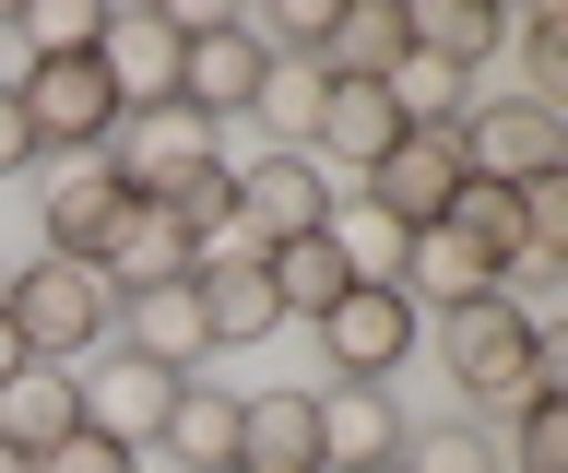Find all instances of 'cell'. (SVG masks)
<instances>
[{"label":"cell","mask_w":568,"mask_h":473,"mask_svg":"<svg viewBox=\"0 0 568 473\" xmlns=\"http://www.w3.org/2000/svg\"><path fill=\"white\" fill-rule=\"evenodd\" d=\"M0 320L24 331L36 367H83V356L119 343V285H106L95 260H48L36 249L24 273H12V296H0Z\"/></svg>","instance_id":"1"},{"label":"cell","mask_w":568,"mask_h":473,"mask_svg":"<svg viewBox=\"0 0 568 473\" xmlns=\"http://www.w3.org/2000/svg\"><path fill=\"white\" fill-rule=\"evenodd\" d=\"M438 379L462 391V414L486 426V414H521V402H545L532 391V331L497 308V296H474V308H450L438 320Z\"/></svg>","instance_id":"2"},{"label":"cell","mask_w":568,"mask_h":473,"mask_svg":"<svg viewBox=\"0 0 568 473\" xmlns=\"http://www.w3.org/2000/svg\"><path fill=\"white\" fill-rule=\"evenodd\" d=\"M462 178H474V166H462V131H403V143L355 178V202H367V214H390L403 237H426V225H450Z\"/></svg>","instance_id":"3"},{"label":"cell","mask_w":568,"mask_h":473,"mask_svg":"<svg viewBox=\"0 0 568 473\" xmlns=\"http://www.w3.org/2000/svg\"><path fill=\"white\" fill-rule=\"evenodd\" d=\"M462 166L486 189H532L568 166V119L532 107V95H486V107H462Z\"/></svg>","instance_id":"4"},{"label":"cell","mask_w":568,"mask_h":473,"mask_svg":"<svg viewBox=\"0 0 568 473\" xmlns=\"http://www.w3.org/2000/svg\"><path fill=\"white\" fill-rule=\"evenodd\" d=\"M213 154H225V131H213L202 107H131V119H119V143H106V166H119L131 202H166L178 178H202Z\"/></svg>","instance_id":"5"},{"label":"cell","mask_w":568,"mask_h":473,"mask_svg":"<svg viewBox=\"0 0 568 473\" xmlns=\"http://www.w3.org/2000/svg\"><path fill=\"white\" fill-rule=\"evenodd\" d=\"M415 343H426V320H415L390 285H355L344 308L320 320V367H332V379H355V391H390V367L415 356Z\"/></svg>","instance_id":"6"},{"label":"cell","mask_w":568,"mask_h":473,"mask_svg":"<svg viewBox=\"0 0 568 473\" xmlns=\"http://www.w3.org/2000/svg\"><path fill=\"white\" fill-rule=\"evenodd\" d=\"M261 83H273L261 37H248L237 12H202V24H190V60H178V107H202L213 131H225V119L261 107Z\"/></svg>","instance_id":"7"},{"label":"cell","mask_w":568,"mask_h":473,"mask_svg":"<svg viewBox=\"0 0 568 473\" xmlns=\"http://www.w3.org/2000/svg\"><path fill=\"white\" fill-rule=\"evenodd\" d=\"M332 202H344V189L320 178L308 154H273V143H261V154L237 166V225L261 237V249H284V237H320V225H332Z\"/></svg>","instance_id":"8"},{"label":"cell","mask_w":568,"mask_h":473,"mask_svg":"<svg viewBox=\"0 0 568 473\" xmlns=\"http://www.w3.org/2000/svg\"><path fill=\"white\" fill-rule=\"evenodd\" d=\"M178 60H190V12H106L95 72L119 83V107H178Z\"/></svg>","instance_id":"9"},{"label":"cell","mask_w":568,"mask_h":473,"mask_svg":"<svg viewBox=\"0 0 568 473\" xmlns=\"http://www.w3.org/2000/svg\"><path fill=\"white\" fill-rule=\"evenodd\" d=\"M71 391H83V426H95V438H119V450H154V426H166L178 379L106 343V356H83V367H71Z\"/></svg>","instance_id":"10"},{"label":"cell","mask_w":568,"mask_h":473,"mask_svg":"<svg viewBox=\"0 0 568 473\" xmlns=\"http://www.w3.org/2000/svg\"><path fill=\"white\" fill-rule=\"evenodd\" d=\"M95 273H106L119 296H154V285H190V273H202V249H190V225H178L166 202H119Z\"/></svg>","instance_id":"11"},{"label":"cell","mask_w":568,"mask_h":473,"mask_svg":"<svg viewBox=\"0 0 568 473\" xmlns=\"http://www.w3.org/2000/svg\"><path fill=\"white\" fill-rule=\"evenodd\" d=\"M190 308H202V356H237V343H273L284 331L261 260H202V273H190Z\"/></svg>","instance_id":"12"},{"label":"cell","mask_w":568,"mask_h":473,"mask_svg":"<svg viewBox=\"0 0 568 473\" xmlns=\"http://www.w3.org/2000/svg\"><path fill=\"white\" fill-rule=\"evenodd\" d=\"M237 473H332L320 462V391H237Z\"/></svg>","instance_id":"13"},{"label":"cell","mask_w":568,"mask_h":473,"mask_svg":"<svg viewBox=\"0 0 568 473\" xmlns=\"http://www.w3.org/2000/svg\"><path fill=\"white\" fill-rule=\"evenodd\" d=\"M119 202H131L119 166H106V154H71L60 178H48V202H36V214H48V260H95L106 225H119Z\"/></svg>","instance_id":"14"},{"label":"cell","mask_w":568,"mask_h":473,"mask_svg":"<svg viewBox=\"0 0 568 473\" xmlns=\"http://www.w3.org/2000/svg\"><path fill=\"white\" fill-rule=\"evenodd\" d=\"M320 462H332V473H390V462H403V402L332 379V391H320Z\"/></svg>","instance_id":"15"},{"label":"cell","mask_w":568,"mask_h":473,"mask_svg":"<svg viewBox=\"0 0 568 473\" xmlns=\"http://www.w3.org/2000/svg\"><path fill=\"white\" fill-rule=\"evenodd\" d=\"M308 60H320V83H390L403 72V0H332Z\"/></svg>","instance_id":"16"},{"label":"cell","mask_w":568,"mask_h":473,"mask_svg":"<svg viewBox=\"0 0 568 473\" xmlns=\"http://www.w3.org/2000/svg\"><path fill=\"white\" fill-rule=\"evenodd\" d=\"M390 143H403V119H390L379 83H332V95H320V131H308V166H320V178H332V166H344V178H367Z\"/></svg>","instance_id":"17"},{"label":"cell","mask_w":568,"mask_h":473,"mask_svg":"<svg viewBox=\"0 0 568 473\" xmlns=\"http://www.w3.org/2000/svg\"><path fill=\"white\" fill-rule=\"evenodd\" d=\"M497 37H509V24H497V0H403V48L438 60V72H462V83L497 60Z\"/></svg>","instance_id":"18"},{"label":"cell","mask_w":568,"mask_h":473,"mask_svg":"<svg viewBox=\"0 0 568 473\" xmlns=\"http://www.w3.org/2000/svg\"><path fill=\"white\" fill-rule=\"evenodd\" d=\"M154 450H166V462H190V473H237V391H225V379H178Z\"/></svg>","instance_id":"19"},{"label":"cell","mask_w":568,"mask_h":473,"mask_svg":"<svg viewBox=\"0 0 568 473\" xmlns=\"http://www.w3.org/2000/svg\"><path fill=\"white\" fill-rule=\"evenodd\" d=\"M119 356L166 367V379H190L202 367V308H190V285H154V296H119Z\"/></svg>","instance_id":"20"},{"label":"cell","mask_w":568,"mask_h":473,"mask_svg":"<svg viewBox=\"0 0 568 473\" xmlns=\"http://www.w3.org/2000/svg\"><path fill=\"white\" fill-rule=\"evenodd\" d=\"M261 273H273V308H284V320H308V331L355 296L344 249H332V225H320V237H284V249H261Z\"/></svg>","instance_id":"21"},{"label":"cell","mask_w":568,"mask_h":473,"mask_svg":"<svg viewBox=\"0 0 568 473\" xmlns=\"http://www.w3.org/2000/svg\"><path fill=\"white\" fill-rule=\"evenodd\" d=\"M83 426V391H71V367H24V379H0V450H60Z\"/></svg>","instance_id":"22"},{"label":"cell","mask_w":568,"mask_h":473,"mask_svg":"<svg viewBox=\"0 0 568 473\" xmlns=\"http://www.w3.org/2000/svg\"><path fill=\"white\" fill-rule=\"evenodd\" d=\"M332 249H344V273H355V285H390V296H403V249H415V237H403L390 214H367L355 189L332 202Z\"/></svg>","instance_id":"23"},{"label":"cell","mask_w":568,"mask_h":473,"mask_svg":"<svg viewBox=\"0 0 568 473\" xmlns=\"http://www.w3.org/2000/svg\"><path fill=\"white\" fill-rule=\"evenodd\" d=\"M450 237H462L474 260H486V273H497V260H521V249H532V237H521V189L462 178V202H450Z\"/></svg>","instance_id":"24"},{"label":"cell","mask_w":568,"mask_h":473,"mask_svg":"<svg viewBox=\"0 0 568 473\" xmlns=\"http://www.w3.org/2000/svg\"><path fill=\"white\" fill-rule=\"evenodd\" d=\"M320 95H332V83H320V60H273V83H261V131H273V154H308V131H320Z\"/></svg>","instance_id":"25"},{"label":"cell","mask_w":568,"mask_h":473,"mask_svg":"<svg viewBox=\"0 0 568 473\" xmlns=\"http://www.w3.org/2000/svg\"><path fill=\"white\" fill-rule=\"evenodd\" d=\"M390 473H497V450H486L474 414H450V426H403V462Z\"/></svg>","instance_id":"26"},{"label":"cell","mask_w":568,"mask_h":473,"mask_svg":"<svg viewBox=\"0 0 568 473\" xmlns=\"http://www.w3.org/2000/svg\"><path fill=\"white\" fill-rule=\"evenodd\" d=\"M509 473H568V402H521L509 414Z\"/></svg>","instance_id":"27"},{"label":"cell","mask_w":568,"mask_h":473,"mask_svg":"<svg viewBox=\"0 0 568 473\" xmlns=\"http://www.w3.org/2000/svg\"><path fill=\"white\" fill-rule=\"evenodd\" d=\"M521 60H532V107H557V95H568V12H532Z\"/></svg>","instance_id":"28"},{"label":"cell","mask_w":568,"mask_h":473,"mask_svg":"<svg viewBox=\"0 0 568 473\" xmlns=\"http://www.w3.org/2000/svg\"><path fill=\"white\" fill-rule=\"evenodd\" d=\"M24 473H142V450H119V438H95V426H71L60 450H36Z\"/></svg>","instance_id":"29"},{"label":"cell","mask_w":568,"mask_h":473,"mask_svg":"<svg viewBox=\"0 0 568 473\" xmlns=\"http://www.w3.org/2000/svg\"><path fill=\"white\" fill-rule=\"evenodd\" d=\"M36 166V131H24V107H12V83H0V178H24Z\"/></svg>","instance_id":"30"},{"label":"cell","mask_w":568,"mask_h":473,"mask_svg":"<svg viewBox=\"0 0 568 473\" xmlns=\"http://www.w3.org/2000/svg\"><path fill=\"white\" fill-rule=\"evenodd\" d=\"M24 367H36V356H24V331L0 320V379H24Z\"/></svg>","instance_id":"31"},{"label":"cell","mask_w":568,"mask_h":473,"mask_svg":"<svg viewBox=\"0 0 568 473\" xmlns=\"http://www.w3.org/2000/svg\"><path fill=\"white\" fill-rule=\"evenodd\" d=\"M12 72H24V48H12V24H0V83H12Z\"/></svg>","instance_id":"32"},{"label":"cell","mask_w":568,"mask_h":473,"mask_svg":"<svg viewBox=\"0 0 568 473\" xmlns=\"http://www.w3.org/2000/svg\"><path fill=\"white\" fill-rule=\"evenodd\" d=\"M0 473H24V450H0Z\"/></svg>","instance_id":"33"},{"label":"cell","mask_w":568,"mask_h":473,"mask_svg":"<svg viewBox=\"0 0 568 473\" xmlns=\"http://www.w3.org/2000/svg\"><path fill=\"white\" fill-rule=\"evenodd\" d=\"M0 296H12V273H0Z\"/></svg>","instance_id":"34"}]
</instances>
